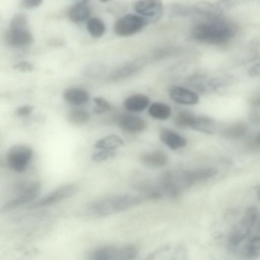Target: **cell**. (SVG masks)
<instances>
[{"label": "cell", "instance_id": "obj_1", "mask_svg": "<svg viewBox=\"0 0 260 260\" xmlns=\"http://www.w3.org/2000/svg\"><path fill=\"white\" fill-rule=\"evenodd\" d=\"M191 29L193 39L203 43L219 44L230 40L236 32V26L221 13L200 16Z\"/></svg>", "mask_w": 260, "mask_h": 260}, {"label": "cell", "instance_id": "obj_2", "mask_svg": "<svg viewBox=\"0 0 260 260\" xmlns=\"http://www.w3.org/2000/svg\"><path fill=\"white\" fill-rule=\"evenodd\" d=\"M143 202L137 196L115 195L92 201L83 211L84 216L99 218L111 215L135 207Z\"/></svg>", "mask_w": 260, "mask_h": 260}, {"label": "cell", "instance_id": "obj_3", "mask_svg": "<svg viewBox=\"0 0 260 260\" xmlns=\"http://www.w3.org/2000/svg\"><path fill=\"white\" fill-rule=\"evenodd\" d=\"M26 16L18 14L11 20L9 28L6 34V42L13 48H23L30 45L33 38L27 28Z\"/></svg>", "mask_w": 260, "mask_h": 260}, {"label": "cell", "instance_id": "obj_4", "mask_svg": "<svg viewBox=\"0 0 260 260\" xmlns=\"http://www.w3.org/2000/svg\"><path fill=\"white\" fill-rule=\"evenodd\" d=\"M138 250L132 245H108L94 248L88 257L92 260H130L136 258Z\"/></svg>", "mask_w": 260, "mask_h": 260}, {"label": "cell", "instance_id": "obj_5", "mask_svg": "<svg viewBox=\"0 0 260 260\" xmlns=\"http://www.w3.org/2000/svg\"><path fill=\"white\" fill-rule=\"evenodd\" d=\"M41 183L38 181L25 182L18 187L14 198L7 202L2 208V212L5 213L34 200L40 193Z\"/></svg>", "mask_w": 260, "mask_h": 260}, {"label": "cell", "instance_id": "obj_6", "mask_svg": "<svg viewBox=\"0 0 260 260\" xmlns=\"http://www.w3.org/2000/svg\"><path fill=\"white\" fill-rule=\"evenodd\" d=\"M33 155L31 147L23 144L12 146L7 154V163L9 168L17 173L25 171Z\"/></svg>", "mask_w": 260, "mask_h": 260}, {"label": "cell", "instance_id": "obj_7", "mask_svg": "<svg viewBox=\"0 0 260 260\" xmlns=\"http://www.w3.org/2000/svg\"><path fill=\"white\" fill-rule=\"evenodd\" d=\"M78 190L76 184L63 185L29 205L27 209L33 210L56 204L75 196Z\"/></svg>", "mask_w": 260, "mask_h": 260}, {"label": "cell", "instance_id": "obj_8", "mask_svg": "<svg viewBox=\"0 0 260 260\" xmlns=\"http://www.w3.org/2000/svg\"><path fill=\"white\" fill-rule=\"evenodd\" d=\"M148 23L139 15L126 14L118 19L114 25V31L119 37H128L137 34Z\"/></svg>", "mask_w": 260, "mask_h": 260}, {"label": "cell", "instance_id": "obj_9", "mask_svg": "<svg viewBox=\"0 0 260 260\" xmlns=\"http://www.w3.org/2000/svg\"><path fill=\"white\" fill-rule=\"evenodd\" d=\"M134 9L148 23L156 21L160 18L163 4L161 0H138L135 4Z\"/></svg>", "mask_w": 260, "mask_h": 260}, {"label": "cell", "instance_id": "obj_10", "mask_svg": "<svg viewBox=\"0 0 260 260\" xmlns=\"http://www.w3.org/2000/svg\"><path fill=\"white\" fill-rule=\"evenodd\" d=\"M169 95L172 100L180 104L192 105L197 104L199 101L197 93L178 86H173L170 89Z\"/></svg>", "mask_w": 260, "mask_h": 260}, {"label": "cell", "instance_id": "obj_11", "mask_svg": "<svg viewBox=\"0 0 260 260\" xmlns=\"http://www.w3.org/2000/svg\"><path fill=\"white\" fill-rule=\"evenodd\" d=\"M119 126L125 131L139 132L144 130L146 123L141 117L132 114H123L118 119Z\"/></svg>", "mask_w": 260, "mask_h": 260}, {"label": "cell", "instance_id": "obj_12", "mask_svg": "<svg viewBox=\"0 0 260 260\" xmlns=\"http://www.w3.org/2000/svg\"><path fill=\"white\" fill-rule=\"evenodd\" d=\"M159 137L162 142L172 149L182 148L187 144V140L184 137L170 129H161Z\"/></svg>", "mask_w": 260, "mask_h": 260}, {"label": "cell", "instance_id": "obj_13", "mask_svg": "<svg viewBox=\"0 0 260 260\" xmlns=\"http://www.w3.org/2000/svg\"><path fill=\"white\" fill-rule=\"evenodd\" d=\"M63 97L69 103L75 105H81L88 102L89 94L87 91L83 88L71 87L64 91Z\"/></svg>", "mask_w": 260, "mask_h": 260}, {"label": "cell", "instance_id": "obj_14", "mask_svg": "<svg viewBox=\"0 0 260 260\" xmlns=\"http://www.w3.org/2000/svg\"><path fill=\"white\" fill-rule=\"evenodd\" d=\"M140 160L144 165L153 168L162 167L168 162L167 155L161 151L145 153L141 155Z\"/></svg>", "mask_w": 260, "mask_h": 260}, {"label": "cell", "instance_id": "obj_15", "mask_svg": "<svg viewBox=\"0 0 260 260\" xmlns=\"http://www.w3.org/2000/svg\"><path fill=\"white\" fill-rule=\"evenodd\" d=\"M149 99L147 96L137 94L126 99L124 102V106L129 111L139 112L145 110L149 105Z\"/></svg>", "mask_w": 260, "mask_h": 260}, {"label": "cell", "instance_id": "obj_16", "mask_svg": "<svg viewBox=\"0 0 260 260\" xmlns=\"http://www.w3.org/2000/svg\"><path fill=\"white\" fill-rule=\"evenodd\" d=\"M68 15L73 22L80 23L87 20L90 15V10L86 4L75 3L69 10Z\"/></svg>", "mask_w": 260, "mask_h": 260}, {"label": "cell", "instance_id": "obj_17", "mask_svg": "<svg viewBox=\"0 0 260 260\" xmlns=\"http://www.w3.org/2000/svg\"><path fill=\"white\" fill-rule=\"evenodd\" d=\"M124 145L123 140L115 135H111L98 140L94 147L102 150H114Z\"/></svg>", "mask_w": 260, "mask_h": 260}, {"label": "cell", "instance_id": "obj_18", "mask_svg": "<svg viewBox=\"0 0 260 260\" xmlns=\"http://www.w3.org/2000/svg\"><path fill=\"white\" fill-rule=\"evenodd\" d=\"M190 127L194 130L208 134L215 131L213 121L209 118L195 116Z\"/></svg>", "mask_w": 260, "mask_h": 260}, {"label": "cell", "instance_id": "obj_19", "mask_svg": "<svg viewBox=\"0 0 260 260\" xmlns=\"http://www.w3.org/2000/svg\"><path fill=\"white\" fill-rule=\"evenodd\" d=\"M148 113L153 118L159 120H166L171 114V108L167 104L154 102L149 107Z\"/></svg>", "mask_w": 260, "mask_h": 260}, {"label": "cell", "instance_id": "obj_20", "mask_svg": "<svg viewBox=\"0 0 260 260\" xmlns=\"http://www.w3.org/2000/svg\"><path fill=\"white\" fill-rule=\"evenodd\" d=\"M218 170L213 167L187 171L189 178L193 184L198 181L212 178L216 176Z\"/></svg>", "mask_w": 260, "mask_h": 260}, {"label": "cell", "instance_id": "obj_21", "mask_svg": "<svg viewBox=\"0 0 260 260\" xmlns=\"http://www.w3.org/2000/svg\"><path fill=\"white\" fill-rule=\"evenodd\" d=\"M87 28L89 34L94 38H99L103 35L106 26L103 21L98 17L90 18L87 24Z\"/></svg>", "mask_w": 260, "mask_h": 260}, {"label": "cell", "instance_id": "obj_22", "mask_svg": "<svg viewBox=\"0 0 260 260\" xmlns=\"http://www.w3.org/2000/svg\"><path fill=\"white\" fill-rule=\"evenodd\" d=\"M194 117L195 115L190 112L181 111L175 118V125L181 129L190 127Z\"/></svg>", "mask_w": 260, "mask_h": 260}, {"label": "cell", "instance_id": "obj_23", "mask_svg": "<svg viewBox=\"0 0 260 260\" xmlns=\"http://www.w3.org/2000/svg\"><path fill=\"white\" fill-rule=\"evenodd\" d=\"M90 114L82 110L71 111L68 116L69 122L73 124H81L86 123L90 119Z\"/></svg>", "mask_w": 260, "mask_h": 260}, {"label": "cell", "instance_id": "obj_24", "mask_svg": "<svg viewBox=\"0 0 260 260\" xmlns=\"http://www.w3.org/2000/svg\"><path fill=\"white\" fill-rule=\"evenodd\" d=\"M93 101L95 104V106L93 111L95 114H101L111 109L110 103L102 97H95L93 98Z\"/></svg>", "mask_w": 260, "mask_h": 260}, {"label": "cell", "instance_id": "obj_25", "mask_svg": "<svg viewBox=\"0 0 260 260\" xmlns=\"http://www.w3.org/2000/svg\"><path fill=\"white\" fill-rule=\"evenodd\" d=\"M115 152L112 150H103L92 154L91 159L99 162L114 157Z\"/></svg>", "mask_w": 260, "mask_h": 260}, {"label": "cell", "instance_id": "obj_26", "mask_svg": "<svg viewBox=\"0 0 260 260\" xmlns=\"http://www.w3.org/2000/svg\"><path fill=\"white\" fill-rule=\"evenodd\" d=\"M13 69L20 72H31L34 70V67L29 62L22 61L16 63Z\"/></svg>", "mask_w": 260, "mask_h": 260}, {"label": "cell", "instance_id": "obj_27", "mask_svg": "<svg viewBox=\"0 0 260 260\" xmlns=\"http://www.w3.org/2000/svg\"><path fill=\"white\" fill-rule=\"evenodd\" d=\"M236 0H219L215 4L217 8L223 12V11L234 6Z\"/></svg>", "mask_w": 260, "mask_h": 260}, {"label": "cell", "instance_id": "obj_28", "mask_svg": "<svg viewBox=\"0 0 260 260\" xmlns=\"http://www.w3.org/2000/svg\"><path fill=\"white\" fill-rule=\"evenodd\" d=\"M244 131V128H243V127L241 126H235L227 129L225 131V134L230 137H236L242 135Z\"/></svg>", "mask_w": 260, "mask_h": 260}, {"label": "cell", "instance_id": "obj_29", "mask_svg": "<svg viewBox=\"0 0 260 260\" xmlns=\"http://www.w3.org/2000/svg\"><path fill=\"white\" fill-rule=\"evenodd\" d=\"M34 110V107L29 105H23L18 107L16 113L19 116H24L30 114Z\"/></svg>", "mask_w": 260, "mask_h": 260}, {"label": "cell", "instance_id": "obj_30", "mask_svg": "<svg viewBox=\"0 0 260 260\" xmlns=\"http://www.w3.org/2000/svg\"><path fill=\"white\" fill-rule=\"evenodd\" d=\"M43 0H22V5L27 8H34L39 6Z\"/></svg>", "mask_w": 260, "mask_h": 260}, {"label": "cell", "instance_id": "obj_31", "mask_svg": "<svg viewBox=\"0 0 260 260\" xmlns=\"http://www.w3.org/2000/svg\"><path fill=\"white\" fill-rule=\"evenodd\" d=\"M248 73L252 76L260 75V63H258L251 67L249 69Z\"/></svg>", "mask_w": 260, "mask_h": 260}, {"label": "cell", "instance_id": "obj_32", "mask_svg": "<svg viewBox=\"0 0 260 260\" xmlns=\"http://www.w3.org/2000/svg\"><path fill=\"white\" fill-rule=\"evenodd\" d=\"M75 3L86 4L90 0H73Z\"/></svg>", "mask_w": 260, "mask_h": 260}, {"label": "cell", "instance_id": "obj_33", "mask_svg": "<svg viewBox=\"0 0 260 260\" xmlns=\"http://www.w3.org/2000/svg\"><path fill=\"white\" fill-rule=\"evenodd\" d=\"M255 140L257 143L260 144V133L256 136Z\"/></svg>", "mask_w": 260, "mask_h": 260}, {"label": "cell", "instance_id": "obj_34", "mask_svg": "<svg viewBox=\"0 0 260 260\" xmlns=\"http://www.w3.org/2000/svg\"><path fill=\"white\" fill-rule=\"evenodd\" d=\"M257 194V198H258V200L260 201V189H259V190H258Z\"/></svg>", "mask_w": 260, "mask_h": 260}, {"label": "cell", "instance_id": "obj_35", "mask_svg": "<svg viewBox=\"0 0 260 260\" xmlns=\"http://www.w3.org/2000/svg\"><path fill=\"white\" fill-rule=\"evenodd\" d=\"M100 1H101L102 2H107L108 1H110L111 0H100Z\"/></svg>", "mask_w": 260, "mask_h": 260}]
</instances>
